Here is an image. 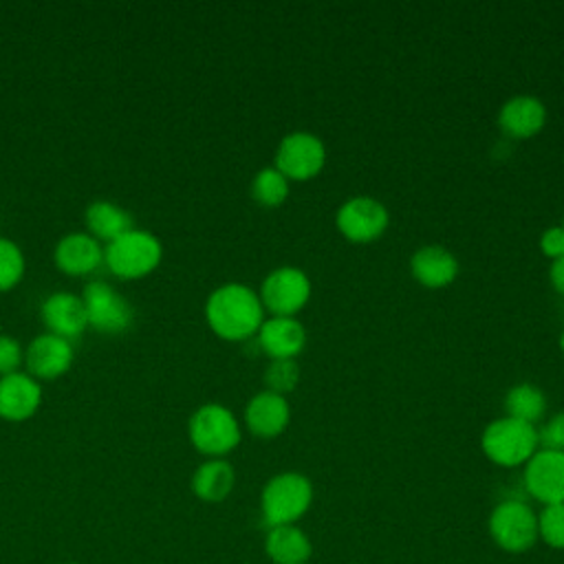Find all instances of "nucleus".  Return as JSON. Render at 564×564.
<instances>
[{"label": "nucleus", "instance_id": "f257e3e1", "mask_svg": "<svg viewBox=\"0 0 564 564\" xmlns=\"http://www.w3.org/2000/svg\"><path fill=\"white\" fill-rule=\"evenodd\" d=\"M205 319L209 328L229 341H242L258 333L264 322L260 295L238 282L218 286L205 302Z\"/></svg>", "mask_w": 564, "mask_h": 564}, {"label": "nucleus", "instance_id": "f03ea898", "mask_svg": "<svg viewBox=\"0 0 564 564\" xmlns=\"http://www.w3.org/2000/svg\"><path fill=\"white\" fill-rule=\"evenodd\" d=\"M161 240L145 229H130L104 247V262L117 278L134 280L154 271L161 262Z\"/></svg>", "mask_w": 564, "mask_h": 564}, {"label": "nucleus", "instance_id": "7ed1b4c3", "mask_svg": "<svg viewBox=\"0 0 564 564\" xmlns=\"http://www.w3.org/2000/svg\"><path fill=\"white\" fill-rule=\"evenodd\" d=\"M480 445L491 463L500 467H518L538 452V430L531 423L502 416L485 427Z\"/></svg>", "mask_w": 564, "mask_h": 564}, {"label": "nucleus", "instance_id": "20e7f679", "mask_svg": "<svg viewBox=\"0 0 564 564\" xmlns=\"http://www.w3.org/2000/svg\"><path fill=\"white\" fill-rule=\"evenodd\" d=\"M313 500V487L306 476L284 471L273 476L262 489V520L271 527L293 524L306 513Z\"/></svg>", "mask_w": 564, "mask_h": 564}, {"label": "nucleus", "instance_id": "39448f33", "mask_svg": "<svg viewBox=\"0 0 564 564\" xmlns=\"http://www.w3.org/2000/svg\"><path fill=\"white\" fill-rule=\"evenodd\" d=\"M187 434L200 454L214 458L229 454L240 443V425L236 416L220 403L200 405L187 423Z\"/></svg>", "mask_w": 564, "mask_h": 564}, {"label": "nucleus", "instance_id": "423d86ee", "mask_svg": "<svg viewBox=\"0 0 564 564\" xmlns=\"http://www.w3.org/2000/svg\"><path fill=\"white\" fill-rule=\"evenodd\" d=\"M79 297L86 311V322L95 330L104 335H119L130 328L134 317L132 306L108 282H101V280L88 282Z\"/></svg>", "mask_w": 564, "mask_h": 564}, {"label": "nucleus", "instance_id": "0eeeda50", "mask_svg": "<svg viewBox=\"0 0 564 564\" xmlns=\"http://www.w3.org/2000/svg\"><path fill=\"white\" fill-rule=\"evenodd\" d=\"M489 533L500 549L522 553L538 540V516L522 500H505L489 516Z\"/></svg>", "mask_w": 564, "mask_h": 564}, {"label": "nucleus", "instance_id": "6e6552de", "mask_svg": "<svg viewBox=\"0 0 564 564\" xmlns=\"http://www.w3.org/2000/svg\"><path fill=\"white\" fill-rule=\"evenodd\" d=\"M311 297L308 275L295 267L273 269L260 286V302L275 317H293Z\"/></svg>", "mask_w": 564, "mask_h": 564}, {"label": "nucleus", "instance_id": "1a4fd4ad", "mask_svg": "<svg viewBox=\"0 0 564 564\" xmlns=\"http://www.w3.org/2000/svg\"><path fill=\"white\" fill-rule=\"evenodd\" d=\"M326 163V148L319 137L311 132L286 134L275 150V170L286 181H308L322 172Z\"/></svg>", "mask_w": 564, "mask_h": 564}, {"label": "nucleus", "instance_id": "9d476101", "mask_svg": "<svg viewBox=\"0 0 564 564\" xmlns=\"http://www.w3.org/2000/svg\"><path fill=\"white\" fill-rule=\"evenodd\" d=\"M388 209L370 196H355L346 200L335 216V225L350 242H372L388 229Z\"/></svg>", "mask_w": 564, "mask_h": 564}, {"label": "nucleus", "instance_id": "9b49d317", "mask_svg": "<svg viewBox=\"0 0 564 564\" xmlns=\"http://www.w3.org/2000/svg\"><path fill=\"white\" fill-rule=\"evenodd\" d=\"M524 487L542 505L564 502V452L538 449L524 463Z\"/></svg>", "mask_w": 564, "mask_h": 564}, {"label": "nucleus", "instance_id": "f8f14e48", "mask_svg": "<svg viewBox=\"0 0 564 564\" xmlns=\"http://www.w3.org/2000/svg\"><path fill=\"white\" fill-rule=\"evenodd\" d=\"M24 361H26L31 377L55 379L70 368L73 346H70V341H66L57 335L44 333L26 346Z\"/></svg>", "mask_w": 564, "mask_h": 564}, {"label": "nucleus", "instance_id": "ddd939ff", "mask_svg": "<svg viewBox=\"0 0 564 564\" xmlns=\"http://www.w3.org/2000/svg\"><path fill=\"white\" fill-rule=\"evenodd\" d=\"M260 350L271 359H295L304 344L306 330L295 317H269L256 333Z\"/></svg>", "mask_w": 564, "mask_h": 564}, {"label": "nucleus", "instance_id": "4468645a", "mask_svg": "<svg viewBox=\"0 0 564 564\" xmlns=\"http://www.w3.org/2000/svg\"><path fill=\"white\" fill-rule=\"evenodd\" d=\"M291 408L286 403V397L262 390L253 394L245 408V423L251 434L260 438H273L282 434L289 425Z\"/></svg>", "mask_w": 564, "mask_h": 564}, {"label": "nucleus", "instance_id": "2eb2a0df", "mask_svg": "<svg viewBox=\"0 0 564 564\" xmlns=\"http://www.w3.org/2000/svg\"><path fill=\"white\" fill-rule=\"evenodd\" d=\"M42 403V388L35 377L13 372L0 377V419L24 421L35 414Z\"/></svg>", "mask_w": 564, "mask_h": 564}, {"label": "nucleus", "instance_id": "dca6fc26", "mask_svg": "<svg viewBox=\"0 0 564 564\" xmlns=\"http://www.w3.org/2000/svg\"><path fill=\"white\" fill-rule=\"evenodd\" d=\"M42 322L51 335H57L66 341L79 337L84 333V328L88 326L82 297H77L73 293H64V291L53 293L44 300Z\"/></svg>", "mask_w": 564, "mask_h": 564}, {"label": "nucleus", "instance_id": "f3484780", "mask_svg": "<svg viewBox=\"0 0 564 564\" xmlns=\"http://www.w3.org/2000/svg\"><path fill=\"white\" fill-rule=\"evenodd\" d=\"M546 123V108L538 97L518 95L502 104L498 112L500 130L511 139H529Z\"/></svg>", "mask_w": 564, "mask_h": 564}, {"label": "nucleus", "instance_id": "a211bd4d", "mask_svg": "<svg viewBox=\"0 0 564 564\" xmlns=\"http://www.w3.org/2000/svg\"><path fill=\"white\" fill-rule=\"evenodd\" d=\"M414 280L425 289H443L458 275V260L441 245H425L410 258Z\"/></svg>", "mask_w": 564, "mask_h": 564}, {"label": "nucleus", "instance_id": "6ab92c4d", "mask_svg": "<svg viewBox=\"0 0 564 564\" xmlns=\"http://www.w3.org/2000/svg\"><path fill=\"white\" fill-rule=\"evenodd\" d=\"M104 262V247L90 234L64 236L55 247V264L68 275H88Z\"/></svg>", "mask_w": 564, "mask_h": 564}, {"label": "nucleus", "instance_id": "aec40b11", "mask_svg": "<svg viewBox=\"0 0 564 564\" xmlns=\"http://www.w3.org/2000/svg\"><path fill=\"white\" fill-rule=\"evenodd\" d=\"M84 220H86V227H88L90 236L97 238V240H106V242H112L115 238L134 229L132 216L123 207H119L110 200L90 203L86 207Z\"/></svg>", "mask_w": 564, "mask_h": 564}, {"label": "nucleus", "instance_id": "412c9836", "mask_svg": "<svg viewBox=\"0 0 564 564\" xmlns=\"http://www.w3.org/2000/svg\"><path fill=\"white\" fill-rule=\"evenodd\" d=\"M264 549L275 564H304L311 557V542L295 524L271 527Z\"/></svg>", "mask_w": 564, "mask_h": 564}, {"label": "nucleus", "instance_id": "4be33fe9", "mask_svg": "<svg viewBox=\"0 0 564 564\" xmlns=\"http://www.w3.org/2000/svg\"><path fill=\"white\" fill-rule=\"evenodd\" d=\"M234 467L223 458L205 460L192 476L194 494L205 502H220L234 489Z\"/></svg>", "mask_w": 564, "mask_h": 564}, {"label": "nucleus", "instance_id": "5701e85b", "mask_svg": "<svg viewBox=\"0 0 564 564\" xmlns=\"http://www.w3.org/2000/svg\"><path fill=\"white\" fill-rule=\"evenodd\" d=\"M507 416L535 425L546 410L544 392L533 383H516L505 397Z\"/></svg>", "mask_w": 564, "mask_h": 564}, {"label": "nucleus", "instance_id": "b1692460", "mask_svg": "<svg viewBox=\"0 0 564 564\" xmlns=\"http://www.w3.org/2000/svg\"><path fill=\"white\" fill-rule=\"evenodd\" d=\"M251 196L262 207H278L289 196V181L275 167H262L251 181Z\"/></svg>", "mask_w": 564, "mask_h": 564}, {"label": "nucleus", "instance_id": "393cba45", "mask_svg": "<svg viewBox=\"0 0 564 564\" xmlns=\"http://www.w3.org/2000/svg\"><path fill=\"white\" fill-rule=\"evenodd\" d=\"M300 366L295 359H271L264 370V386L269 392L286 397L297 388Z\"/></svg>", "mask_w": 564, "mask_h": 564}, {"label": "nucleus", "instance_id": "a878e982", "mask_svg": "<svg viewBox=\"0 0 564 564\" xmlns=\"http://www.w3.org/2000/svg\"><path fill=\"white\" fill-rule=\"evenodd\" d=\"M24 273V256L20 247L9 240L0 238V291L15 286Z\"/></svg>", "mask_w": 564, "mask_h": 564}, {"label": "nucleus", "instance_id": "bb28decb", "mask_svg": "<svg viewBox=\"0 0 564 564\" xmlns=\"http://www.w3.org/2000/svg\"><path fill=\"white\" fill-rule=\"evenodd\" d=\"M538 538L553 549H564V502L544 505L538 516Z\"/></svg>", "mask_w": 564, "mask_h": 564}, {"label": "nucleus", "instance_id": "cd10ccee", "mask_svg": "<svg viewBox=\"0 0 564 564\" xmlns=\"http://www.w3.org/2000/svg\"><path fill=\"white\" fill-rule=\"evenodd\" d=\"M538 447L540 449H555L564 452V410L553 414L540 430H538Z\"/></svg>", "mask_w": 564, "mask_h": 564}, {"label": "nucleus", "instance_id": "c85d7f7f", "mask_svg": "<svg viewBox=\"0 0 564 564\" xmlns=\"http://www.w3.org/2000/svg\"><path fill=\"white\" fill-rule=\"evenodd\" d=\"M22 359H24L22 346L9 335H0V377L18 372Z\"/></svg>", "mask_w": 564, "mask_h": 564}, {"label": "nucleus", "instance_id": "c756f323", "mask_svg": "<svg viewBox=\"0 0 564 564\" xmlns=\"http://www.w3.org/2000/svg\"><path fill=\"white\" fill-rule=\"evenodd\" d=\"M540 249L546 258H551L553 262L564 258V229L562 227H549L542 236H540Z\"/></svg>", "mask_w": 564, "mask_h": 564}, {"label": "nucleus", "instance_id": "7c9ffc66", "mask_svg": "<svg viewBox=\"0 0 564 564\" xmlns=\"http://www.w3.org/2000/svg\"><path fill=\"white\" fill-rule=\"evenodd\" d=\"M549 280H551L553 289H555L560 295H564V258H560V260H555V262L551 264Z\"/></svg>", "mask_w": 564, "mask_h": 564}, {"label": "nucleus", "instance_id": "2f4dec72", "mask_svg": "<svg viewBox=\"0 0 564 564\" xmlns=\"http://www.w3.org/2000/svg\"><path fill=\"white\" fill-rule=\"evenodd\" d=\"M560 350H562V355H564V330H562V335H560Z\"/></svg>", "mask_w": 564, "mask_h": 564}, {"label": "nucleus", "instance_id": "473e14b6", "mask_svg": "<svg viewBox=\"0 0 564 564\" xmlns=\"http://www.w3.org/2000/svg\"><path fill=\"white\" fill-rule=\"evenodd\" d=\"M562 229H564V223H562Z\"/></svg>", "mask_w": 564, "mask_h": 564}]
</instances>
